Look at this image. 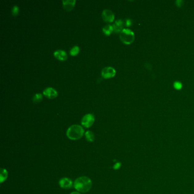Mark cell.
Instances as JSON below:
<instances>
[{
	"label": "cell",
	"instance_id": "cell-1",
	"mask_svg": "<svg viewBox=\"0 0 194 194\" xmlns=\"http://www.w3.org/2000/svg\"><path fill=\"white\" fill-rule=\"evenodd\" d=\"M92 185L91 179L87 176H81L75 180L74 186L76 190L80 192H87L91 190Z\"/></svg>",
	"mask_w": 194,
	"mask_h": 194
},
{
	"label": "cell",
	"instance_id": "cell-2",
	"mask_svg": "<svg viewBox=\"0 0 194 194\" xmlns=\"http://www.w3.org/2000/svg\"><path fill=\"white\" fill-rule=\"evenodd\" d=\"M84 131L82 127L78 125H72L68 129L66 135L68 138L71 140H78L82 138Z\"/></svg>",
	"mask_w": 194,
	"mask_h": 194
},
{
	"label": "cell",
	"instance_id": "cell-3",
	"mask_svg": "<svg viewBox=\"0 0 194 194\" xmlns=\"http://www.w3.org/2000/svg\"><path fill=\"white\" fill-rule=\"evenodd\" d=\"M119 38L124 44L131 45L135 41V34L130 29H123L120 33Z\"/></svg>",
	"mask_w": 194,
	"mask_h": 194
},
{
	"label": "cell",
	"instance_id": "cell-4",
	"mask_svg": "<svg viewBox=\"0 0 194 194\" xmlns=\"http://www.w3.org/2000/svg\"><path fill=\"white\" fill-rule=\"evenodd\" d=\"M95 122V117L92 114H87L82 119V124L83 127L88 128L91 127Z\"/></svg>",
	"mask_w": 194,
	"mask_h": 194
},
{
	"label": "cell",
	"instance_id": "cell-5",
	"mask_svg": "<svg viewBox=\"0 0 194 194\" xmlns=\"http://www.w3.org/2000/svg\"><path fill=\"white\" fill-rule=\"evenodd\" d=\"M116 70L111 67H105L101 71V75L104 79L112 78L116 75Z\"/></svg>",
	"mask_w": 194,
	"mask_h": 194
},
{
	"label": "cell",
	"instance_id": "cell-6",
	"mask_svg": "<svg viewBox=\"0 0 194 194\" xmlns=\"http://www.w3.org/2000/svg\"><path fill=\"white\" fill-rule=\"evenodd\" d=\"M102 17L103 20L107 22H113L115 19V15L111 10L105 9L102 13Z\"/></svg>",
	"mask_w": 194,
	"mask_h": 194
},
{
	"label": "cell",
	"instance_id": "cell-7",
	"mask_svg": "<svg viewBox=\"0 0 194 194\" xmlns=\"http://www.w3.org/2000/svg\"><path fill=\"white\" fill-rule=\"evenodd\" d=\"M60 186L63 188L68 189L73 187V182L72 180L68 178H63L59 180Z\"/></svg>",
	"mask_w": 194,
	"mask_h": 194
},
{
	"label": "cell",
	"instance_id": "cell-8",
	"mask_svg": "<svg viewBox=\"0 0 194 194\" xmlns=\"http://www.w3.org/2000/svg\"><path fill=\"white\" fill-rule=\"evenodd\" d=\"M43 95L49 99H53L58 96V93L56 90H54V88L51 87H49L43 91Z\"/></svg>",
	"mask_w": 194,
	"mask_h": 194
},
{
	"label": "cell",
	"instance_id": "cell-9",
	"mask_svg": "<svg viewBox=\"0 0 194 194\" xmlns=\"http://www.w3.org/2000/svg\"><path fill=\"white\" fill-rule=\"evenodd\" d=\"M63 6L64 9L66 11H71L75 6L76 1L75 0H68L63 1Z\"/></svg>",
	"mask_w": 194,
	"mask_h": 194
},
{
	"label": "cell",
	"instance_id": "cell-10",
	"mask_svg": "<svg viewBox=\"0 0 194 194\" xmlns=\"http://www.w3.org/2000/svg\"><path fill=\"white\" fill-rule=\"evenodd\" d=\"M54 55L57 59L59 60L60 61H64L67 59V53L61 50L56 51L54 53Z\"/></svg>",
	"mask_w": 194,
	"mask_h": 194
},
{
	"label": "cell",
	"instance_id": "cell-11",
	"mask_svg": "<svg viewBox=\"0 0 194 194\" xmlns=\"http://www.w3.org/2000/svg\"><path fill=\"white\" fill-rule=\"evenodd\" d=\"M113 27L114 31L116 33H121L123 30V22L121 19L117 20L115 23L113 25Z\"/></svg>",
	"mask_w": 194,
	"mask_h": 194
},
{
	"label": "cell",
	"instance_id": "cell-12",
	"mask_svg": "<svg viewBox=\"0 0 194 194\" xmlns=\"http://www.w3.org/2000/svg\"><path fill=\"white\" fill-rule=\"evenodd\" d=\"M114 31L113 30V27L112 25H107V26H105L103 28V31L106 35L108 36L112 34L113 31Z\"/></svg>",
	"mask_w": 194,
	"mask_h": 194
},
{
	"label": "cell",
	"instance_id": "cell-13",
	"mask_svg": "<svg viewBox=\"0 0 194 194\" xmlns=\"http://www.w3.org/2000/svg\"><path fill=\"white\" fill-rule=\"evenodd\" d=\"M85 137L88 142H93L95 141V135L91 131H88L86 132Z\"/></svg>",
	"mask_w": 194,
	"mask_h": 194
},
{
	"label": "cell",
	"instance_id": "cell-14",
	"mask_svg": "<svg viewBox=\"0 0 194 194\" xmlns=\"http://www.w3.org/2000/svg\"><path fill=\"white\" fill-rule=\"evenodd\" d=\"M8 176V172L6 169L5 168H1V180L0 182L1 183H2L4 181L6 180V179H7Z\"/></svg>",
	"mask_w": 194,
	"mask_h": 194
},
{
	"label": "cell",
	"instance_id": "cell-15",
	"mask_svg": "<svg viewBox=\"0 0 194 194\" xmlns=\"http://www.w3.org/2000/svg\"><path fill=\"white\" fill-rule=\"evenodd\" d=\"M79 51H80L79 47L77 46H75L73 48L71 49L70 54L72 56H76V55H77L78 54Z\"/></svg>",
	"mask_w": 194,
	"mask_h": 194
},
{
	"label": "cell",
	"instance_id": "cell-16",
	"mask_svg": "<svg viewBox=\"0 0 194 194\" xmlns=\"http://www.w3.org/2000/svg\"><path fill=\"white\" fill-rule=\"evenodd\" d=\"M42 95L41 93H37V94H35L34 95L33 99V101L34 102V103H38L39 102H41L42 100Z\"/></svg>",
	"mask_w": 194,
	"mask_h": 194
},
{
	"label": "cell",
	"instance_id": "cell-17",
	"mask_svg": "<svg viewBox=\"0 0 194 194\" xmlns=\"http://www.w3.org/2000/svg\"><path fill=\"white\" fill-rule=\"evenodd\" d=\"M174 87L176 90H180L182 88V83L179 82H176L174 83Z\"/></svg>",
	"mask_w": 194,
	"mask_h": 194
},
{
	"label": "cell",
	"instance_id": "cell-18",
	"mask_svg": "<svg viewBox=\"0 0 194 194\" xmlns=\"http://www.w3.org/2000/svg\"><path fill=\"white\" fill-rule=\"evenodd\" d=\"M19 12V8L17 5H15L14 6L13 8V9H12V14H13V15H17L18 14Z\"/></svg>",
	"mask_w": 194,
	"mask_h": 194
},
{
	"label": "cell",
	"instance_id": "cell-19",
	"mask_svg": "<svg viewBox=\"0 0 194 194\" xmlns=\"http://www.w3.org/2000/svg\"><path fill=\"white\" fill-rule=\"evenodd\" d=\"M121 163H120V162H117L116 164L114 165L113 168H114L115 170H118V169H119V168H121Z\"/></svg>",
	"mask_w": 194,
	"mask_h": 194
},
{
	"label": "cell",
	"instance_id": "cell-20",
	"mask_svg": "<svg viewBox=\"0 0 194 194\" xmlns=\"http://www.w3.org/2000/svg\"><path fill=\"white\" fill-rule=\"evenodd\" d=\"M127 26H130L131 25V21L130 19H127V23H126Z\"/></svg>",
	"mask_w": 194,
	"mask_h": 194
},
{
	"label": "cell",
	"instance_id": "cell-21",
	"mask_svg": "<svg viewBox=\"0 0 194 194\" xmlns=\"http://www.w3.org/2000/svg\"><path fill=\"white\" fill-rule=\"evenodd\" d=\"M80 194V193H79V192H76V191H75V192H71V194Z\"/></svg>",
	"mask_w": 194,
	"mask_h": 194
}]
</instances>
